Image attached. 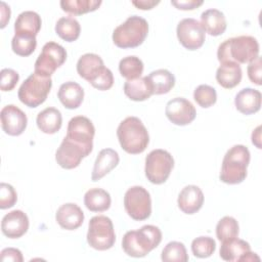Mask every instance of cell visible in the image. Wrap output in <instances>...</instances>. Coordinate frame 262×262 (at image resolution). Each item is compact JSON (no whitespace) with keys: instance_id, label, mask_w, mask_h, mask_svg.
<instances>
[{"instance_id":"1","label":"cell","mask_w":262,"mask_h":262,"mask_svg":"<svg viewBox=\"0 0 262 262\" xmlns=\"http://www.w3.org/2000/svg\"><path fill=\"white\" fill-rule=\"evenodd\" d=\"M259 56V43L252 36H238L223 41L217 50L220 63H250Z\"/></svg>"},{"instance_id":"2","label":"cell","mask_w":262,"mask_h":262,"mask_svg":"<svg viewBox=\"0 0 262 262\" xmlns=\"http://www.w3.org/2000/svg\"><path fill=\"white\" fill-rule=\"evenodd\" d=\"M162 241V232L155 225H143L137 230L127 231L122 239L124 252L134 258L146 256Z\"/></svg>"},{"instance_id":"3","label":"cell","mask_w":262,"mask_h":262,"mask_svg":"<svg viewBox=\"0 0 262 262\" xmlns=\"http://www.w3.org/2000/svg\"><path fill=\"white\" fill-rule=\"evenodd\" d=\"M117 136L121 147L131 155L143 152L149 142L148 132L137 117L124 119L117 129Z\"/></svg>"},{"instance_id":"4","label":"cell","mask_w":262,"mask_h":262,"mask_svg":"<svg viewBox=\"0 0 262 262\" xmlns=\"http://www.w3.org/2000/svg\"><path fill=\"white\" fill-rule=\"evenodd\" d=\"M250 156L248 147L243 144L230 147L223 158L219 179L226 184L242 183L247 177Z\"/></svg>"},{"instance_id":"5","label":"cell","mask_w":262,"mask_h":262,"mask_svg":"<svg viewBox=\"0 0 262 262\" xmlns=\"http://www.w3.org/2000/svg\"><path fill=\"white\" fill-rule=\"evenodd\" d=\"M148 33V24L145 18L132 15L113 32V42L119 48H135L143 43Z\"/></svg>"},{"instance_id":"6","label":"cell","mask_w":262,"mask_h":262,"mask_svg":"<svg viewBox=\"0 0 262 262\" xmlns=\"http://www.w3.org/2000/svg\"><path fill=\"white\" fill-rule=\"evenodd\" d=\"M51 87V78L42 77L33 73L20 85L17 96L20 102L25 105L29 107H37L46 100Z\"/></svg>"},{"instance_id":"7","label":"cell","mask_w":262,"mask_h":262,"mask_svg":"<svg viewBox=\"0 0 262 262\" xmlns=\"http://www.w3.org/2000/svg\"><path fill=\"white\" fill-rule=\"evenodd\" d=\"M116 242V234L112 220L103 215L94 216L88 224L87 243L98 251L111 249Z\"/></svg>"},{"instance_id":"8","label":"cell","mask_w":262,"mask_h":262,"mask_svg":"<svg viewBox=\"0 0 262 262\" xmlns=\"http://www.w3.org/2000/svg\"><path fill=\"white\" fill-rule=\"evenodd\" d=\"M174 167V159L165 149H154L145 158V176L154 184H163L167 181Z\"/></svg>"},{"instance_id":"9","label":"cell","mask_w":262,"mask_h":262,"mask_svg":"<svg viewBox=\"0 0 262 262\" xmlns=\"http://www.w3.org/2000/svg\"><path fill=\"white\" fill-rule=\"evenodd\" d=\"M124 207L133 220L142 221L147 219L151 214L149 192L142 186L130 187L124 195Z\"/></svg>"},{"instance_id":"10","label":"cell","mask_w":262,"mask_h":262,"mask_svg":"<svg viewBox=\"0 0 262 262\" xmlns=\"http://www.w3.org/2000/svg\"><path fill=\"white\" fill-rule=\"evenodd\" d=\"M67 59L66 49L55 42H47L44 44L41 53L35 61L36 74L50 78V76L60 67Z\"/></svg>"},{"instance_id":"11","label":"cell","mask_w":262,"mask_h":262,"mask_svg":"<svg viewBox=\"0 0 262 262\" xmlns=\"http://www.w3.org/2000/svg\"><path fill=\"white\" fill-rule=\"evenodd\" d=\"M176 34L180 44L188 50L201 48L206 39V33L201 23L191 17L183 18L178 23Z\"/></svg>"},{"instance_id":"12","label":"cell","mask_w":262,"mask_h":262,"mask_svg":"<svg viewBox=\"0 0 262 262\" xmlns=\"http://www.w3.org/2000/svg\"><path fill=\"white\" fill-rule=\"evenodd\" d=\"M94 134L95 128L92 122L84 116H76L68 124L66 137L92 151Z\"/></svg>"},{"instance_id":"13","label":"cell","mask_w":262,"mask_h":262,"mask_svg":"<svg viewBox=\"0 0 262 262\" xmlns=\"http://www.w3.org/2000/svg\"><path fill=\"white\" fill-rule=\"evenodd\" d=\"M86 147L64 137L55 152V161L63 169H74L78 167L83 158L90 155Z\"/></svg>"},{"instance_id":"14","label":"cell","mask_w":262,"mask_h":262,"mask_svg":"<svg viewBox=\"0 0 262 262\" xmlns=\"http://www.w3.org/2000/svg\"><path fill=\"white\" fill-rule=\"evenodd\" d=\"M165 114L171 123L185 126L195 119L196 111L189 100L183 97H175L167 102Z\"/></svg>"},{"instance_id":"15","label":"cell","mask_w":262,"mask_h":262,"mask_svg":"<svg viewBox=\"0 0 262 262\" xmlns=\"http://www.w3.org/2000/svg\"><path fill=\"white\" fill-rule=\"evenodd\" d=\"M0 118L3 131L10 136L23 134L28 125L27 115L14 104L5 105L1 110Z\"/></svg>"},{"instance_id":"16","label":"cell","mask_w":262,"mask_h":262,"mask_svg":"<svg viewBox=\"0 0 262 262\" xmlns=\"http://www.w3.org/2000/svg\"><path fill=\"white\" fill-rule=\"evenodd\" d=\"M29 229V218L20 210L7 213L1 221V230L8 238H19Z\"/></svg>"},{"instance_id":"17","label":"cell","mask_w":262,"mask_h":262,"mask_svg":"<svg viewBox=\"0 0 262 262\" xmlns=\"http://www.w3.org/2000/svg\"><path fill=\"white\" fill-rule=\"evenodd\" d=\"M55 219L61 228L74 230L82 225L84 221V213L78 205L67 203L57 209Z\"/></svg>"},{"instance_id":"18","label":"cell","mask_w":262,"mask_h":262,"mask_svg":"<svg viewBox=\"0 0 262 262\" xmlns=\"http://www.w3.org/2000/svg\"><path fill=\"white\" fill-rule=\"evenodd\" d=\"M105 70L103 60L95 53L83 54L77 62V72L79 76L90 84Z\"/></svg>"},{"instance_id":"19","label":"cell","mask_w":262,"mask_h":262,"mask_svg":"<svg viewBox=\"0 0 262 262\" xmlns=\"http://www.w3.org/2000/svg\"><path fill=\"white\" fill-rule=\"evenodd\" d=\"M179 209L188 215L196 213L204 204V193L196 185H187L180 191L177 200Z\"/></svg>"},{"instance_id":"20","label":"cell","mask_w":262,"mask_h":262,"mask_svg":"<svg viewBox=\"0 0 262 262\" xmlns=\"http://www.w3.org/2000/svg\"><path fill=\"white\" fill-rule=\"evenodd\" d=\"M120 162L118 152L112 148H103L99 151L91 174L92 181H98L113 169H115Z\"/></svg>"},{"instance_id":"21","label":"cell","mask_w":262,"mask_h":262,"mask_svg":"<svg viewBox=\"0 0 262 262\" xmlns=\"http://www.w3.org/2000/svg\"><path fill=\"white\" fill-rule=\"evenodd\" d=\"M234 104L243 115L255 114L261 108V92L253 88H244L235 95Z\"/></svg>"},{"instance_id":"22","label":"cell","mask_w":262,"mask_h":262,"mask_svg":"<svg viewBox=\"0 0 262 262\" xmlns=\"http://www.w3.org/2000/svg\"><path fill=\"white\" fill-rule=\"evenodd\" d=\"M57 97L66 108H78L84 99V90L78 83L69 81L60 85Z\"/></svg>"},{"instance_id":"23","label":"cell","mask_w":262,"mask_h":262,"mask_svg":"<svg viewBox=\"0 0 262 262\" xmlns=\"http://www.w3.org/2000/svg\"><path fill=\"white\" fill-rule=\"evenodd\" d=\"M201 25L205 33L214 37L222 35L227 28L223 12L215 8L207 9L201 14Z\"/></svg>"},{"instance_id":"24","label":"cell","mask_w":262,"mask_h":262,"mask_svg":"<svg viewBox=\"0 0 262 262\" xmlns=\"http://www.w3.org/2000/svg\"><path fill=\"white\" fill-rule=\"evenodd\" d=\"M242 77L241 66L236 62L221 63L216 72V81L225 89H231L237 86L242 81Z\"/></svg>"},{"instance_id":"25","label":"cell","mask_w":262,"mask_h":262,"mask_svg":"<svg viewBox=\"0 0 262 262\" xmlns=\"http://www.w3.org/2000/svg\"><path fill=\"white\" fill-rule=\"evenodd\" d=\"M124 93L133 101L146 100L154 94L147 76L134 80H127L124 84Z\"/></svg>"},{"instance_id":"26","label":"cell","mask_w":262,"mask_h":262,"mask_svg":"<svg viewBox=\"0 0 262 262\" xmlns=\"http://www.w3.org/2000/svg\"><path fill=\"white\" fill-rule=\"evenodd\" d=\"M42 20L40 15L31 10L18 14L14 23V33L16 35H28L36 37L41 29Z\"/></svg>"},{"instance_id":"27","label":"cell","mask_w":262,"mask_h":262,"mask_svg":"<svg viewBox=\"0 0 262 262\" xmlns=\"http://www.w3.org/2000/svg\"><path fill=\"white\" fill-rule=\"evenodd\" d=\"M38 128L46 134H54L61 128L62 116L55 107H46L37 115Z\"/></svg>"},{"instance_id":"28","label":"cell","mask_w":262,"mask_h":262,"mask_svg":"<svg viewBox=\"0 0 262 262\" xmlns=\"http://www.w3.org/2000/svg\"><path fill=\"white\" fill-rule=\"evenodd\" d=\"M221 243L220 257L224 261H241L246 254L251 252L250 244L237 237Z\"/></svg>"},{"instance_id":"29","label":"cell","mask_w":262,"mask_h":262,"mask_svg":"<svg viewBox=\"0 0 262 262\" xmlns=\"http://www.w3.org/2000/svg\"><path fill=\"white\" fill-rule=\"evenodd\" d=\"M111 195L102 188H90L84 195V204L91 212H104L111 207Z\"/></svg>"},{"instance_id":"30","label":"cell","mask_w":262,"mask_h":262,"mask_svg":"<svg viewBox=\"0 0 262 262\" xmlns=\"http://www.w3.org/2000/svg\"><path fill=\"white\" fill-rule=\"evenodd\" d=\"M147 78L152 87V93L157 95L168 93L175 85L174 75L165 69L152 71Z\"/></svg>"},{"instance_id":"31","label":"cell","mask_w":262,"mask_h":262,"mask_svg":"<svg viewBox=\"0 0 262 262\" xmlns=\"http://www.w3.org/2000/svg\"><path fill=\"white\" fill-rule=\"evenodd\" d=\"M81 32L79 21L73 16L60 17L55 25V33L67 42L76 41Z\"/></svg>"},{"instance_id":"32","label":"cell","mask_w":262,"mask_h":262,"mask_svg":"<svg viewBox=\"0 0 262 262\" xmlns=\"http://www.w3.org/2000/svg\"><path fill=\"white\" fill-rule=\"evenodd\" d=\"M101 3L100 0H62L60 1V7L70 14L81 15L95 11Z\"/></svg>"},{"instance_id":"33","label":"cell","mask_w":262,"mask_h":262,"mask_svg":"<svg viewBox=\"0 0 262 262\" xmlns=\"http://www.w3.org/2000/svg\"><path fill=\"white\" fill-rule=\"evenodd\" d=\"M142 60L134 55L126 56L119 62V71L122 77L127 80H134L141 77L143 73Z\"/></svg>"},{"instance_id":"34","label":"cell","mask_w":262,"mask_h":262,"mask_svg":"<svg viewBox=\"0 0 262 262\" xmlns=\"http://www.w3.org/2000/svg\"><path fill=\"white\" fill-rule=\"evenodd\" d=\"M238 223L230 216L221 218L216 225V235L220 242L232 239L238 236Z\"/></svg>"},{"instance_id":"35","label":"cell","mask_w":262,"mask_h":262,"mask_svg":"<svg viewBox=\"0 0 262 262\" xmlns=\"http://www.w3.org/2000/svg\"><path fill=\"white\" fill-rule=\"evenodd\" d=\"M37 46V40L34 36L28 35H16L14 34L11 40L12 51L19 56H29L31 55Z\"/></svg>"},{"instance_id":"36","label":"cell","mask_w":262,"mask_h":262,"mask_svg":"<svg viewBox=\"0 0 262 262\" xmlns=\"http://www.w3.org/2000/svg\"><path fill=\"white\" fill-rule=\"evenodd\" d=\"M161 259L164 262H186L188 255L182 243L170 242L163 249Z\"/></svg>"},{"instance_id":"37","label":"cell","mask_w":262,"mask_h":262,"mask_svg":"<svg viewBox=\"0 0 262 262\" xmlns=\"http://www.w3.org/2000/svg\"><path fill=\"white\" fill-rule=\"evenodd\" d=\"M216 250V243L210 236H199L191 243V252L198 258H208Z\"/></svg>"},{"instance_id":"38","label":"cell","mask_w":262,"mask_h":262,"mask_svg":"<svg viewBox=\"0 0 262 262\" xmlns=\"http://www.w3.org/2000/svg\"><path fill=\"white\" fill-rule=\"evenodd\" d=\"M193 98L200 106L208 108L216 103L217 93L215 88H213L212 86L202 84L194 89Z\"/></svg>"},{"instance_id":"39","label":"cell","mask_w":262,"mask_h":262,"mask_svg":"<svg viewBox=\"0 0 262 262\" xmlns=\"http://www.w3.org/2000/svg\"><path fill=\"white\" fill-rule=\"evenodd\" d=\"M17 201V194L13 186L2 182L0 184V209L5 210L15 205Z\"/></svg>"},{"instance_id":"40","label":"cell","mask_w":262,"mask_h":262,"mask_svg":"<svg viewBox=\"0 0 262 262\" xmlns=\"http://www.w3.org/2000/svg\"><path fill=\"white\" fill-rule=\"evenodd\" d=\"M0 77V89L2 91H11L19 80V75L12 69H3Z\"/></svg>"},{"instance_id":"41","label":"cell","mask_w":262,"mask_h":262,"mask_svg":"<svg viewBox=\"0 0 262 262\" xmlns=\"http://www.w3.org/2000/svg\"><path fill=\"white\" fill-rule=\"evenodd\" d=\"M114 84V76L110 69L105 68V70L91 83V85L101 91L108 90L112 88Z\"/></svg>"},{"instance_id":"42","label":"cell","mask_w":262,"mask_h":262,"mask_svg":"<svg viewBox=\"0 0 262 262\" xmlns=\"http://www.w3.org/2000/svg\"><path fill=\"white\" fill-rule=\"evenodd\" d=\"M248 77L250 81L258 86H260L261 83V73H262V60L261 57L258 56L255 60L249 63L247 68Z\"/></svg>"},{"instance_id":"43","label":"cell","mask_w":262,"mask_h":262,"mask_svg":"<svg viewBox=\"0 0 262 262\" xmlns=\"http://www.w3.org/2000/svg\"><path fill=\"white\" fill-rule=\"evenodd\" d=\"M1 261L23 262L24 257L21 252L15 248H5L1 251Z\"/></svg>"},{"instance_id":"44","label":"cell","mask_w":262,"mask_h":262,"mask_svg":"<svg viewBox=\"0 0 262 262\" xmlns=\"http://www.w3.org/2000/svg\"><path fill=\"white\" fill-rule=\"evenodd\" d=\"M171 4L174 5L176 8L181 10H192L198 8L203 4V1L198 0H180V1H171Z\"/></svg>"},{"instance_id":"45","label":"cell","mask_w":262,"mask_h":262,"mask_svg":"<svg viewBox=\"0 0 262 262\" xmlns=\"http://www.w3.org/2000/svg\"><path fill=\"white\" fill-rule=\"evenodd\" d=\"M0 13H1V25L0 28L3 29L7 25L10 18V8L5 2H1V8H0Z\"/></svg>"},{"instance_id":"46","label":"cell","mask_w":262,"mask_h":262,"mask_svg":"<svg viewBox=\"0 0 262 262\" xmlns=\"http://www.w3.org/2000/svg\"><path fill=\"white\" fill-rule=\"evenodd\" d=\"M160 1H152V0H138V1H132V4L136 6L138 9L141 10H148L158 5Z\"/></svg>"},{"instance_id":"47","label":"cell","mask_w":262,"mask_h":262,"mask_svg":"<svg viewBox=\"0 0 262 262\" xmlns=\"http://www.w3.org/2000/svg\"><path fill=\"white\" fill-rule=\"evenodd\" d=\"M252 143L257 148H261V126H258L252 133Z\"/></svg>"}]
</instances>
